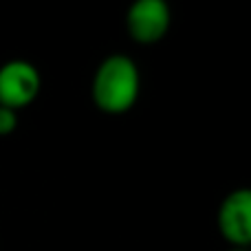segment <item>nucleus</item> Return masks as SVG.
Returning a JSON list of instances; mask_svg holds the SVG:
<instances>
[{"mask_svg":"<svg viewBox=\"0 0 251 251\" xmlns=\"http://www.w3.org/2000/svg\"><path fill=\"white\" fill-rule=\"evenodd\" d=\"M141 93V75L132 57L113 53L97 66L91 84L93 104L106 115H124L134 108Z\"/></svg>","mask_w":251,"mask_h":251,"instance_id":"f257e3e1","label":"nucleus"},{"mask_svg":"<svg viewBox=\"0 0 251 251\" xmlns=\"http://www.w3.org/2000/svg\"><path fill=\"white\" fill-rule=\"evenodd\" d=\"M42 91V75L31 62L9 60L0 66V106L20 113Z\"/></svg>","mask_w":251,"mask_h":251,"instance_id":"f03ea898","label":"nucleus"},{"mask_svg":"<svg viewBox=\"0 0 251 251\" xmlns=\"http://www.w3.org/2000/svg\"><path fill=\"white\" fill-rule=\"evenodd\" d=\"M172 13L165 0H134L126 11L128 35L139 44H156L168 35Z\"/></svg>","mask_w":251,"mask_h":251,"instance_id":"7ed1b4c3","label":"nucleus"},{"mask_svg":"<svg viewBox=\"0 0 251 251\" xmlns=\"http://www.w3.org/2000/svg\"><path fill=\"white\" fill-rule=\"evenodd\" d=\"M218 231L234 249L251 245V192L247 187L231 190L218 207Z\"/></svg>","mask_w":251,"mask_h":251,"instance_id":"20e7f679","label":"nucleus"},{"mask_svg":"<svg viewBox=\"0 0 251 251\" xmlns=\"http://www.w3.org/2000/svg\"><path fill=\"white\" fill-rule=\"evenodd\" d=\"M18 128V113L0 106V137H7Z\"/></svg>","mask_w":251,"mask_h":251,"instance_id":"39448f33","label":"nucleus"},{"mask_svg":"<svg viewBox=\"0 0 251 251\" xmlns=\"http://www.w3.org/2000/svg\"><path fill=\"white\" fill-rule=\"evenodd\" d=\"M229 251H249V249H234V247H231Z\"/></svg>","mask_w":251,"mask_h":251,"instance_id":"423d86ee","label":"nucleus"}]
</instances>
